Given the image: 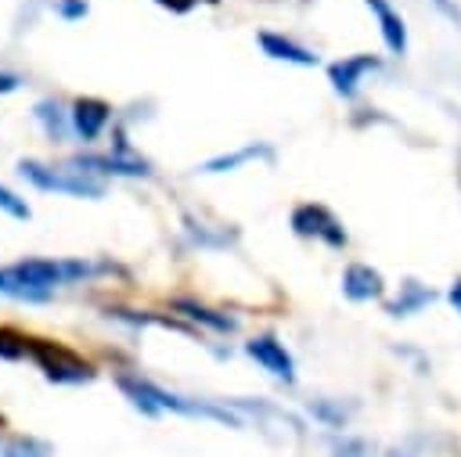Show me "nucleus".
Masks as SVG:
<instances>
[{"instance_id": "aec40b11", "label": "nucleus", "mask_w": 461, "mask_h": 457, "mask_svg": "<svg viewBox=\"0 0 461 457\" xmlns=\"http://www.w3.org/2000/svg\"><path fill=\"white\" fill-rule=\"evenodd\" d=\"M14 86H18V79H14V76H4V72H0V94H7V90H14Z\"/></svg>"}, {"instance_id": "f3484780", "label": "nucleus", "mask_w": 461, "mask_h": 457, "mask_svg": "<svg viewBox=\"0 0 461 457\" xmlns=\"http://www.w3.org/2000/svg\"><path fill=\"white\" fill-rule=\"evenodd\" d=\"M61 14H65V18H79V14H86V4H83V0H65V4H61Z\"/></svg>"}, {"instance_id": "a211bd4d", "label": "nucleus", "mask_w": 461, "mask_h": 457, "mask_svg": "<svg viewBox=\"0 0 461 457\" xmlns=\"http://www.w3.org/2000/svg\"><path fill=\"white\" fill-rule=\"evenodd\" d=\"M447 302H450V306L461 313V277H454V284L447 288Z\"/></svg>"}, {"instance_id": "7ed1b4c3", "label": "nucleus", "mask_w": 461, "mask_h": 457, "mask_svg": "<svg viewBox=\"0 0 461 457\" xmlns=\"http://www.w3.org/2000/svg\"><path fill=\"white\" fill-rule=\"evenodd\" d=\"M292 230L299 234V237H321L324 245H331V248H342L346 245V230H342V223L324 209V205H299L295 212H292Z\"/></svg>"}, {"instance_id": "f8f14e48", "label": "nucleus", "mask_w": 461, "mask_h": 457, "mask_svg": "<svg viewBox=\"0 0 461 457\" xmlns=\"http://www.w3.org/2000/svg\"><path fill=\"white\" fill-rule=\"evenodd\" d=\"M436 295H432V288H425V284H418V281H407L403 284V295L396 299V302H389V313L393 317H411V313H418L421 306H429Z\"/></svg>"}, {"instance_id": "f257e3e1", "label": "nucleus", "mask_w": 461, "mask_h": 457, "mask_svg": "<svg viewBox=\"0 0 461 457\" xmlns=\"http://www.w3.org/2000/svg\"><path fill=\"white\" fill-rule=\"evenodd\" d=\"M86 266L83 263H50V259H25L14 266L0 270V291L14 295V299H47L54 284L68 281V277H83Z\"/></svg>"}, {"instance_id": "6e6552de", "label": "nucleus", "mask_w": 461, "mask_h": 457, "mask_svg": "<svg viewBox=\"0 0 461 457\" xmlns=\"http://www.w3.org/2000/svg\"><path fill=\"white\" fill-rule=\"evenodd\" d=\"M108 119H112V108L97 97H79L76 108H72V126L83 140H97L101 130L108 126Z\"/></svg>"}, {"instance_id": "39448f33", "label": "nucleus", "mask_w": 461, "mask_h": 457, "mask_svg": "<svg viewBox=\"0 0 461 457\" xmlns=\"http://www.w3.org/2000/svg\"><path fill=\"white\" fill-rule=\"evenodd\" d=\"M245 353L263 367V371H270L274 378H281V381H295V363H292V353L277 342V338H270V335H259V338H252V342H245Z\"/></svg>"}, {"instance_id": "f03ea898", "label": "nucleus", "mask_w": 461, "mask_h": 457, "mask_svg": "<svg viewBox=\"0 0 461 457\" xmlns=\"http://www.w3.org/2000/svg\"><path fill=\"white\" fill-rule=\"evenodd\" d=\"M29 353L32 360L43 367V374L50 381H90L94 371L86 360H79L72 349L58 345V342H43V338H29Z\"/></svg>"}, {"instance_id": "9d476101", "label": "nucleus", "mask_w": 461, "mask_h": 457, "mask_svg": "<svg viewBox=\"0 0 461 457\" xmlns=\"http://www.w3.org/2000/svg\"><path fill=\"white\" fill-rule=\"evenodd\" d=\"M259 40V47H263V54H270L274 61H288V65H317V54L313 50H306V47H299L295 40H285V36H277V32H259L256 36Z\"/></svg>"}, {"instance_id": "6ab92c4d", "label": "nucleus", "mask_w": 461, "mask_h": 457, "mask_svg": "<svg viewBox=\"0 0 461 457\" xmlns=\"http://www.w3.org/2000/svg\"><path fill=\"white\" fill-rule=\"evenodd\" d=\"M158 4H166V7H173V11H187L194 0H158ZM205 4H216V0H205Z\"/></svg>"}, {"instance_id": "4468645a", "label": "nucleus", "mask_w": 461, "mask_h": 457, "mask_svg": "<svg viewBox=\"0 0 461 457\" xmlns=\"http://www.w3.org/2000/svg\"><path fill=\"white\" fill-rule=\"evenodd\" d=\"M256 155H270L267 148H241V151H234V155H223V158H212V162H205V173H223V169H230V166H238V162H249V158H256Z\"/></svg>"}, {"instance_id": "2eb2a0df", "label": "nucleus", "mask_w": 461, "mask_h": 457, "mask_svg": "<svg viewBox=\"0 0 461 457\" xmlns=\"http://www.w3.org/2000/svg\"><path fill=\"white\" fill-rule=\"evenodd\" d=\"M25 353H29V338H22V335L0 327V356L14 360V356H25Z\"/></svg>"}, {"instance_id": "1a4fd4ad", "label": "nucleus", "mask_w": 461, "mask_h": 457, "mask_svg": "<svg viewBox=\"0 0 461 457\" xmlns=\"http://www.w3.org/2000/svg\"><path fill=\"white\" fill-rule=\"evenodd\" d=\"M367 7H371V14L378 18V29H382V40H385V47H389V54H407V25H403V18L396 14V7L389 4V0H367Z\"/></svg>"}, {"instance_id": "ddd939ff", "label": "nucleus", "mask_w": 461, "mask_h": 457, "mask_svg": "<svg viewBox=\"0 0 461 457\" xmlns=\"http://www.w3.org/2000/svg\"><path fill=\"white\" fill-rule=\"evenodd\" d=\"M176 309H184L191 320H202V324H209V327H216V331H234V320H230V317H220V313H212V309H205V306H198V302L180 299Z\"/></svg>"}, {"instance_id": "423d86ee", "label": "nucleus", "mask_w": 461, "mask_h": 457, "mask_svg": "<svg viewBox=\"0 0 461 457\" xmlns=\"http://www.w3.org/2000/svg\"><path fill=\"white\" fill-rule=\"evenodd\" d=\"M375 68H378V58H375V54H353V58H342V61L328 65V79H331L335 94L353 97L357 86L364 83V76L375 72Z\"/></svg>"}, {"instance_id": "dca6fc26", "label": "nucleus", "mask_w": 461, "mask_h": 457, "mask_svg": "<svg viewBox=\"0 0 461 457\" xmlns=\"http://www.w3.org/2000/svg\"><path fill=\"white\" fill-rule=\"evenodd\" d=\"M0 209H4L7 216H14V220H29V205H25L14 191H7L4 184H0Z\"/></svg>"}, {"instance_id": "9b49d317", "label": "nucleus", "mask_w": 461, "mask_h": 457, "mask_svg": "<svg viewBox=\"0 0 461 457\" xmlns=\"http://www.w3.org/2000/svg\"><path fill=\"white\" fill-rule=\"evenodd\" d=\"M72 166H76V173H83V169H90V173H126V176H144L148 173L144 162L112 158V155H86V158H76Z\"/></svg>"}, {"instance_id": "0eeeda50", "label": "nucleus", "mask_w": 461, "mask_h": 457, "mask_svg": "<svg viewBox=\"0 0 461 457\" xmlns=\"http://www.w3.org/2000/svg\"><path fill=\"white\" fill-rule=\"evenodd\" d=\"M342 291H346V299H353V302H371V299H382L385 281H382V273H378L375 266H367V263H349L346 273H342Z\"/></svg>"}, {"instance_id": "20e7f679", "label": "nucleus", "mask_w": 461, "mask_h": 457, "mask_svg": "<svg viewBox=\"0 0 461 457\" xmlns=\"http://www.w3.org/2000/svg\"><path fill=\"white\" fill-rule=\"evenodd\" d=\"M25 180H32L36 187L43 191H61V194H86V198H101V184L86 180V176H65V173H54L40 162H22L18 166Z\"/></svg>"}]
</instances>
